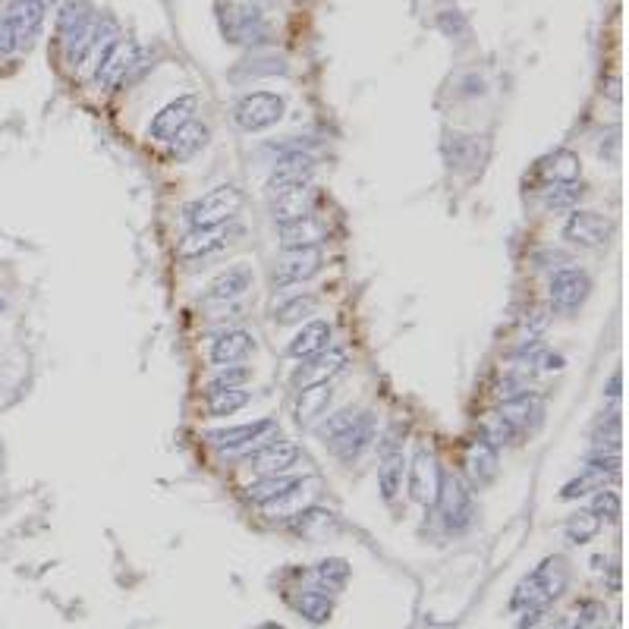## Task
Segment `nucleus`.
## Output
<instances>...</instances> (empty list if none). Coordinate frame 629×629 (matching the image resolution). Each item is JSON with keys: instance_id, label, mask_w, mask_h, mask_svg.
<instances>
[{"instance_id": "obj_45", "label": "nucleus", "mask_w": 629, "mask_h": 629, "mask_svg": "<svg viewBox=\"0 0 629 629\" xmlns=\"http://www.w3.org/2000/svg\"><path fill=\"white\" fill-rule=\"evenodd\" d=\"M0 315H4V299H0Z\"/></svg>"}, {"instance_id": "obj_35", "label": "nucleus", "mask_w": 629, "mask_h": 629, "mask_svg": "<svg viewBox=\"0 0 629 629\" xmlns=\"http://www.w3.org/2000/svg\"><path fill=\"white\" fill-rule=\"evenodd\" d=\"M585 186L582 183H554L541 195V205H545L551 214H563V211H576V205L582 202Z\"/></svg>"}, {"instance_id": "obj_9", "label": "nucleus", "mask_w": 629, "mask_h": 629, "mask_svg": "<svg viewBox=\"0 0 629 629\" xmlns=\"http://www.w3.org/2000/svg\"><path fill=\"white\" fill-rule=\"evenodd\" d=\"M409 469V497L422 507H435L438 501V488H441V466L438 457L428 447H419L412 453V460L406 463Z\"/></svg>"}, {"instance_id": "obj_42", "label": "nucleus", "mask_w": 629, "mask_h": 629, "mask_svg": "<svg viewBox=\"0 0 629 629\" xmlns=\"http://www.w3.org/2000/svg\"><path fill=\"white\" fill-rule=\"evenodd\" d=\"M523 629H576V620L563 617V614H551L548 607H545V611L526 614Z\"/></svg>"}, {"instance_id": "obj_16", "label": "nucleus", "mask_w": 629, "mask_h": 629, "mask_svg": "<svg viewBox=\"0 0 629 629\" xmlns=\"http://www.w3.org/2000/svg\"><path fill=\"white\" fill-rule=\"evenodd\" d=\"M195 107H199V98H195V95H180V98H173L170 104L161 107V111H158L155 117H151V123H148V136H151V139H158V142H170L189 120H195Z\"/></svg>"}, {"instance_id": "obj_12", "label": "nucleus", "mask_w": 629, "mask_h": 629, "mask_svg": "<svg viewBox=\"0 0 629 629\" xmlns=\"http://www.w3.org/2000/svg\"><path fill=\"white\" fill-rule=\"evenodd\" d=\"M299 460H302L299 444L296 441H287V438H274V441H268L262 447H255L252 453H246L249 469L258 472V475H284Z\"/></svg>"}, {"instance_id": "obj_26", "label": "nucleus", "mask_w": 629, "mask_h": 629, "mask_svg": "<svg viewBox=\"0 0 629 629\" xmlns=\"http://www.w3.org/2000/svg\"><path fill=\"white\" fill-rule=\"evenodd\" d=\"M227 224L224 227H208V230H189L180 246H177V255L186 258V262H195V258H208L211 252H218L227 246Z\"/></svg>"}, {"instance_id": "obj_11", "label": "nucleus", "mask_w": 629, "mask_h": 629, "mask_svg": "<svg viewBox=\"0 0 629 629\" xmlns=\"http://www.w3.org/2000/svg\"><path fill=\"white\" fill-rule=\"evenodd\" d=\"M324 268V252L321 246L312 249H287L280 255V262L274 268V284L277 287H290V284H306V280L318 277Z\"/></svg>"}, {"instance_id": "obj_46", "label": "nucleus", "mask_w": 629, "mask_h": 629, "mask_svg": "<svg viewBox=\"0 0 629 629\" xmlns=\"http://www.w3.org/2000/svg\"><path fill=\"white\" fill-rule=\"evenodd\" d=\"M589 629H595V626H589Z\"/></svg>"}, {"instance_id": "obj_37", "label": "nucleus", "mask_w": 629, "mask_h": 629, "mask_svg": "<svg viewBox=\"0 0 629 629\" xmlns=\"http://www.w3.org/2000/svg\"><path fill=\"white\" fill-rule=\"evenodd\" d=\"M620 450V416L607 412L595 431V457H617Z\"/></svg>"}, {"instance_id": "obj_28", "label": "nucleus", "mask_w": 629, "mask_h": 629, "mask_svg": "<svg viewBox=\"0 0 629 629\" xmlns=\"http://www.w3.org/2000/svg\"><path fill=\"white\" fill-rule=\"evenodd\" d=\"M538 173L545 177L548 186H554V183H579V177H582V161H579L576 151L557 148V151H551L548 158H541Z\"/></svg>"}, {"instance_id": "obj_8", "label": "nucleus", "mask_w": 629, "mask_h": 629, "mask_svg": "<svg viewBox=\"0 0 629 629\" xmlns=\"http://www.w3.org/2000/svg\"><path fill=\"white\" fill-rule=\"evenodd\" d=\"M403 472H406V453H403V431L390 428L381 441V460H378V488L387 504L397 501L403 488Z\"/></svg>"}, {"instance_id": "obj_10", "label": "nucleus", "mask_w": 629, "mask_h": 629, "mask_svg": "<svg viewBox=\"0 0 629 629\" xmlns=\"http://www.w3.org/2000/svg\"><path fill=\"white\" fill-rule=\"evenodd\" d=\"M611 236H614V221L604 218L601 211H573L570 221L563 224V240L582 249H598Z\"/></svg>"}, {"instance_id": "obj_1", "label": "nucleus", "mask_w": 629, "mask_h": 629, "mask_svg": "<svg viewBox=\"0 0 629 629\" xmlns=\"http://www.w3.org/2000/svg\"><path fill=\"white\" fill-rule=\"evenodd\" d=\"M318 438L340 463L353 466L378 441L375 416L372 412H359V409H340L318 425Z\"/></svg>"}, {"instance_id": "obj_31", "label": "nucleus", "mask_w": 629, "mask_h": 629, "mask_svg": "<svg viewBox=\"0 0 629 629\" xmlns=\"http://www.w3.org/2000/svg\"><path fill=\"white\" fill-rule=\"evenodd\" d=\"M205 145H208V126L189 120V123L180 129V133L167 142V151H170V158H173V161H189V158L199 155V151H202Z\"/></svg>"}, {"instance_id": "obj_34", "label": "nucleus", "mask_w": 629, "mask_h": 629, "mask_svg": "<svg viewBox=\"0 0 629 629\" xmlns=\"http://www.w3.org/2000/svg\"><path fill=\"white\" fill-rule=\"evenodd\" d=\"M318 296L315 293H299L287 302H280V306H274L271 318L274 324H280V328H290V324H302V321H309L315 312H318Z\"/></svg>"}, {"instance_id": "obj_32", "label": "nucleus", "mask_w": 629, "mask_h": 629, "mask_svg": "<svg viewBox=\"0 0 629 629\" xmlns=\"http://www.w3.org/2000/svg\"><path fill=\"white\" fill-rule=\"evenodd\" d=\"M249 400H252V394L246 387L211 390V394H205V412H208V419H227V416H236L240 409H246Z\"/></svg>"}, {"instance_id": "obj_7", "label": "nucleus", "mask_w": 629, "mask_h": 629, "mask_svg": "<svg viewBox=\"0 0 629 629\" xmlns=\"http://www.w3.org/2000/svg\"><path fill=\"white\" fill-rule=\"evenodd\" d=\"M592 296V277L582 268H557L548 284V299L557 315H573Z\"/></svg>"}, {"instance_id": "obj_4", "label": "nucleus", "mask_w": 629, "mask_h": 629, "mask_svg": "<svg viewBox=\"0 0 629 629\" xmlns=\"http://www.w3.org/2000/svg\"><path fill=\"white\" fill-rule=\"evenodd\" d=\"M438 510L441 523L447 532H466L475 523V494L472 485L457 472H441V488H438Z\"/></svg>"}, {"instance_id": "obj_24", "label": "nucleus", "mask_w": 629, "mask_h": 629, "mask_svg": "<svg viewBox=\"0 0 629 629\" xmlns=\"http://www.w3.org/2000/svg\"><path fill=\"white\" fill-rule=\"evenodd\" d=\"M324 240H328V224L315 218V214L293 224H280V246L284 249H312Z\"/></svg>"}, {"instance_id": "obj_6", "label": "nucleus", "mask_w": 629, "mask_h": 629, "mask_svg": "<svg viewBox=\"0 0 629 629\" xmlns=\"http://www.w3.org/2000/svg\"><path fill=\"white\" fill-rule=\"evenodd\" d=\"M287 104L280 95L274 92H249L243 95L240 101L233 104V120L240 129H246V133H262V129L280 123V117H284Z\"/></svg>"}, {"instance_id": "obj_44", "label": "nucleus", "mask_w": 629, "mask_h": 629, "mask_svg": "<svg viewBox=\"0 0 629 629\" xmlns=\"http://www.w3.org/2000/svg\"><path fill=\"white\" fill-rule=\"evenodd\" d=\"M607 397H611V400H620V372H614L611 381H607Z\"/></svg>"}, {"instance_id": "obj_21", "label": "nucleus", "mask_w": 629, "mask_h": 629, "mask_svg": "<svg viewBox=\"0 0 629 629\" xmlns=\"http://www.w3.org/2000/svg\"><path fill=\"white\" fill-rule=\"evenodd\" d=\"M504 422H510L516 428V435L523 438V435H532V431L541 425V416H545V406H541V400L535 394H519V397H510L504 400L501 412H497Z\"/></svg>"}, {"instance_id": "obj_27", "label": "nucleus", "mask_w": 629, "mask_h": 629, "mask_svg": "<svg viewBox=\"0 0 629 629\" xmlns=\"http://www.w3.org/2000/svg\"><path fill=\"white\" fill-rule=\"evenodd\" d=\"M328 340H331V324L328 321H321V318L306 321L302 324V331L287 343V356L302 362V359H309L321 350H328Z\"/></svg>"}, {"instance_id": "obj_13", "label": "nucleus", "mask_w": 629, "mask_h": 629, "mask_svg": "<svg viewBox=\"0 0 629 629\" xmlns=\"http://www.w3.org/2000/svg\"><path fill=\"white\" fill-rule=\"evenodd\" d=\"M463 466L472 488H488L501 472V447H494L485 435L472 438L463 450Z\"/></svg>"}, {"instance_id": "obj_23", "label": "nucleus", "mask_w": 629, "mask_h": 629, "mask_svg": "<svg viewBox=\"0 0 629 629\" xmlns=\"http://www.w3.org/2000/svg\"><path fill=\"white\" fill-rule=\"evenodd\" d=\"M290 529L299 535V538H309V541H324L340 532V519L331 513V510H321V507H306L299 510L293 519H290Z\"/></svg>"}, {"instance_id": "obj_17", "label": "nucleus", "mask_w": 629, "mask_h": 629, "mask_svg": "<svg viewBox=\"0 0 629 629\" xmlns=\"http://www.w3.org/2000/svg\"><path fill=\"white\" fill-rule=\"evenodd\" d=\"M221 23L230 41H255L268 35L265 16L258 13V7L249 4V0H243V4H227L221 10Z\"/></svg>"}, {"instance_id": "obj_15", "label": "nucleus", "mask_w": 629, "mask_h": 629, "mask_svg": "<svg viewBox=\"0 0 629 629\" xmlns=\"http://www.w3.org/2000/svg\"><path fill=\"white\" fill-rule=\"evenodd\" d=\"M312 180H315V158L306 155V151H290V155L277 161L271 180H268V189L274 195H280L290 189H306V186H312Z\"/></svg>"}, {"instance_id": "obj_14", "label": "nucleus", "mask_w": 629, "mask_h": 629, "mask_svg": "<svg viewBox=\"0 0 629 629\" xmlns=\"http://www.w3.org/2000/svg\"><path fill=\"white\" fill-rule=\"evenodd\" d=\"M139 63V45L136 41H114L111 48H107L98 60V70H95V82L98 89H117V85L129 76V70H133Z\"/></svg>"}, {"instance_id": "obj_43", "label": "nucleus", "mask_w": 629, "mask_h": 629, "mask_svg": "<svg viewBox=\"0 0 629 629\" xmlns=\"http://www.w3.org/2000/svg\"><path fill=\"white\" fill-rule=\"evenodd\" d=\"M16 45H13V35H10V29H7V23H4V13H0V54H10Z\"/></svg>"}, {"instance_id": "obj_19", "label": "nucleus", "mask_w": 629, "mask_h": 629, "mask_svg": "<svg viewBox=\"0 0 629 629\" xmlns=\"http://www.w3.org/2000/svg\"><path fill=\"white\" fill-rule=\"evenodd\" d=\"M346 368V353L343 350H321V353H315V356H309V359H302V365L296 368V375H293V381H296V387H309V384H328V381H334L340 372Z\"/></svg>"}, {"instance_id": "obj_30", "label": "nucleus", "mask_w": 629, "mask_h": 629, "mask_svg": "<svg viewBox=\"0 0 629 629\" xmlns=\"http://www.w3.org/2000/svg\"><path fill=\"white\" fill-rule=\"evenodd\" d=\"M302 482H306L302 475H290V472H284V475H262V479L252 482V485L246 488V501L255 504V507H265V504L277 501L280 494H287V491L299 488Z\"/></svg>"}, {"instance_id": "obj_38", "label": "nucleus", "mask_w": 629, "mask_h": 629, "mask_svg": "<svg viewBox=\"0 0 629 629\" xmlns=\"http://www.w3.org/2000/svg\"><path fill=\"white\" fill-rule=\"evenodd\" d=\"M293 607L306 620H312V623H324V620L331 617V611H334L331 598L324 595V592H302V595L293 598Z\"/></svg>"}, {"instance_id": "obj_20", "label": "nucleus", "mask_w": 629, "mask_h": 629, "mask_svg": "<svg viewBox=\"0 0 629 629\" xmlns=\"http://www.w3.org/2000/svg\"><path fill=\"white\" fill-rule=\"evenodd\" d=\"M255 274L249 265H233L224 274H218L205 290V302H218V306H230L240 296H246V290H252Z\"/></svg>"}, {"instance_id": "obj_2", "label": "nucleus", "mask_w": 629, "mask_h": 629, "mask_svg": "<svg viewBox=\"0 0 629 629\" xmlns=\"http://www.w3.org/2000/svg\"><path fill=\"white\" fill-rule=\"evenodd\" d=\"M567 585H570V563L567 560L560 554L541 560L538 567L516 585L513 611H523V614L545 611V607H551L563 592H567Z\"/></svg>"}, {"instance_id": "obj_33", "label": "nucleus", "mask_w": 629, "mask_h": 629, "mask_svg": "<svg viewBox=\"0 0 629 629\" xmlns=\"http://www.w3.org/2000/svg\"><path fill=\"white\" fill-rule=\"evenodd\" d=\"M309 488H312L309 482H302L299 488H293V491H287V494H280L277 501H271V504L262 507L265 516L271 519V523H290V519H293L299 510H306V507H309V501H312V491H309Z\"/></svg>"}, {"instance_id": "obj_29", "label": "nucleus", "mask_w": 629, "mask_h": 629, "mask_svg": "<svg viewBox=\"0 0 629 629\" xmlns=\"http://www.w3.org/2000/svg\"><path fill=\"white\" fill-rule=\"evenodd\" d=\"M312 208H315V192H312V186H306V189H290V192L274 195V221L277 224H293V221L309 218Z\"/></svg>"}, {"instance_id": "obj_5", "label": "nucleus", "mask_w": 629, "mask_h": 629, "mask_svg": "<svg viewBox=\"0 0 629 629\" xmlns=\"http://www.w3.org/2000/svg\"><path fill=\"white\" fill-rule=\"evenodd\" d=\"M274 435H280L277 422L274 419H258V422H246V425L208 431V444L218 447L221 453H227V457H240V453H252L255 447L274 441Z\"/></svg>"}, {"instance_id": "obj_36", "label": "nucleus", "mask_w": 629, "mask_h": 629, "mask_svg": "<svg viewBox=\"0 0 629 629\" xmlns=\"http://www.w3.org/2000/svg\"><path fill=\"white\" fill-rule=\"evenodd\" d=\"M598 532H601V519L592 510H576L563 523V535H567L570 545H589Z\"/></svg>"}, {"instance_id": "obj_41", "label": "nucleus", "mask_w": 629, "mask_h": 629, "mask_svg": "<svg viewBox=\"0 0 629 629\" xmlns=\"http://www.w3.org/2000/svg\"><path fill=\"white\" fill-rule=\"evenodd\" d=\"M592 513L601 519V523H604V519H611V523H617V519H620V494L611 491L607 485L598 488L595 497H592Z\"/></svg>"}, {"instance_id": "obj_22", "label": "nucleus", "mask_w": 629, "mask_h": 629, "mask_svg": "<svg viewBox=\"0 0 629 629\" xmlns=\"http://www.w3.org/2000/svg\"><path fill=\"white\" fill-rule=\"evenodd\" d=\"M252 353H255V337L249 331H243V328H233V331L218 334L211 340V350H208L211 362L218 368L221 365H240Z\"/></svg>"}, {"instance_id": "obj_39", "label": "nucleus", "mask_w": 629, "mask_h": 629, "mask_svg": "<svg viewBox=\"0 0 629 629\" xmlns=\"http://www.w3.org/2000/svg\"><path fill=\"white\" fill-rule=\"evenodd\" d=\"M315 579L324 585L328 592H340L346 579H350V567H346V560L340 557H331V560H321L315 567Z\"/></svg>"}, {"instance_id": "obj_3", "label": "nucleus", "mask_w": 629, "mask_h": 629, "mask_svg": "<svg viewBox=\"0 0 629 629\" xmlns=\"http://www.w3.org/2000/svg\"><path fill=\"white\" fill-rule=\"evenodd\" d=\"M243 208V192L233 183L214 186L211 192H205L202 199H195L186 208V221L189 230H208V227H224L230 224Z\"/></svg>"}, {"instance_id": "obj_40", "label": "nucleus", "mask_w": 629, "mask_h": 629, "mask_svg": "<svg viewBox=\"0 0 629 629\" xmlns=\"http://www.w3.org/2000/svg\"><path fill=\"white\" fill-rule=\"evenodd\" d=\"M252 378V372L246 365H221V372L214 375L205 387V394H211V390H230V387H243L246 381Z\"/></svg>"}, {"instance_id": "obj_18", "label": "nucleus", "mask_w": 629, "mask_h": 629, "mask_svg": "<svg viewBox=\"0 0 629 629\" xmlns=\"http://www.w3.org/2000/svg\"><path fill=\"white\" fill-rule=\"evenodd\" d=\"M4 23L13 35V45H26V41L45 23V0H10L4 13Z\"/></svg>"}, {"instance_id": "obj_25", "label": "nucleus", "mask_w": 629, "mask_h": 629, "mask_svg": "<svg viewBox=\"0 0 629 629\" xmlns=\"http://www.w3.org/2000/svg\"><path fill=\"white\" fill-rule=\"evenodd\" d=\"M334 403V387L328 384H309V387H299L296 394V422L299 425H315L328 406Z\"/></svg>"}]
</instances>
